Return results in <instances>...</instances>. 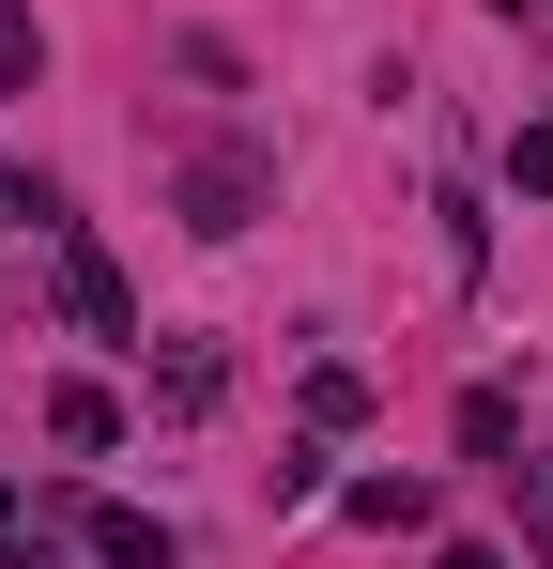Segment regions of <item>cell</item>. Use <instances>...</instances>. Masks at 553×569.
<instances>
[{
  "mask_svg": "<svg viewBox=\"0 0 553 569\" xmlns=\"http://www.w3.org/2000/svg\"><path fill=\"white\" fill-rule=\"evenodd\" d=\"M539 492H553V477H539Z\"/></svg>",
  "mask_w": 553,
  "mask_h": 569,
  "instance_id": "obj_14",
  "label": "cell"
},
{
  "mask_svg": "<svg viewBox=\"0 0 553 569\" xmlns=\"http://www.w3.org/2000/svg\"><path fill=\"white\" fill-rule=\"evenodd\" d=\"M0 231H16V186H0Z\"/></svg>",
  "mask_w": 553,
  "mask_h": 569,
  "instance_id": "obj_13",
  "label": "cell"
},
{
  "mask_svg": "<svg viewBox=\"0 0 553 569\" xmlns=\"http://www.w3.org/2000/svg\"><path fill=\"white\" fill-rule=\"evenodd\" d=\"M139 355H154V339H139ZM215 385H231L215 339H170V355H154V400H170V416H215Z\"/></svg>",
  "mask_w": 553,
  "mask_h": 569,
  "instance_id": "obj_4",
  "label": "cell"
},
{
  "mask_svg": "<svg viewBox=\"0 0 553 569\" xmlns=\"http://www.w3.org/2000/svg\"><path fill=\"white\" fill-rule=\"evenodd\" d=\"M92 569H184V539L154 508H92Z\"/></svg>",
  "mask_w": 553,
  "mask_h": 569,
  "instance_id": "obj_3",
  "label": "cell"
},
{
  "mask_svg": "<svg viewBox=\"0 0 553 569\" xmlns=\"http://www.w3.org/2000/svg\"><path fill=\"white\" fill-rule=\"evenodd\" d=\"M308 431H369V370H308Z\"/></svg>",
  "mask_w": 553,
  "mask_h": 569,
  "instance_id": "obj_9",
  "label": "cell"
},
{
  "mask_svg": "<svg viewBox=\"0 0 553 569\" xmlns=\"http://www.w3.org/2000/svg\"><path fill=\"white\" fill-rule=\"evenodd\" d=\"M507 447H523V416H507V400H492V385H476V400H461V462H492V477H523V462H507Z\"/></svg>",
  "mask_w": 553,
  "mask_h": 569,
  "instance_id": "obj_7",
  "label": "cell"
},
{
  "mask_svg": "<svg viewBox=\"0 0 553 569\" xmlns=\"http://www.w3.org/2000/svg\"><path fill=\"white\" fill-rule=\"evenodd\" d=\"M262 200H276V154H262V139H215V154H184V170H170V216L200 231V247H231Z\"/></svg>",
  "mask_w": 553,
  "mask_h": 569,
  "instance_id": "obj_1",
  "label": "cell"
},
{
  "mask_svg": "<svg viewBox=\"0 0 553 569\" xmlns=\"http://www.w3.org/2000/svg\"><path fill=\"white\" fill-rule=\"evenodd\" d=\"M446 569H507V555H492V539H446Z\"/></svg>",
  "mask_w": 553,
  "mask_h": 569,
  "instance_id": "obj_11",
  "label": "cell"
},
{
  "mask_svg": "<svg viewBox=\"0 0 553 569\" xmlns=\"http://www.w3.org/2000/svg\"><path fill=\"white\" fill-rule=\"evenodd\" d=\"M507 186H523V200H553V123H523V139H507Z\"/></svg>",
  "mask_w": 553,
  "mask_h": 569,
  "instance_id": "obj_10",
  "label": "cell"
},
{
  "mask_svg": "<svg viewBox=\"0 0 553 569\" xmlns=\"http://www.w3.org/2000/svg\"><path fill=\"white\" fill-rule=\"evenodd\" d=\"M47 247H62V308H78V339H123V355H139V292H123V262L92 247L78 216H47Z\"/></svg>",
  "mask_w": 553,
  "mask_h": 569,
  "instance_id": "obj_2",
  "label": "cell"
},
{
  "mask_svg": "<svg viewBox=\"0 0 553 569\" xmlns=\"http://www.w3.org/2000/svg\"><path fill=\"white\" fill-rule=\"evenodd\" d=\"M31 78H47V16H31V0H0V93H31Z\"/></svg>",
  "mask_w": 553,
  "mask_h": 569,
  "instance_id": "obj_8",
  "label": "cell"
},
{
  "mask_svg": "<svg viewBox=\"0 0 553 569\" xmlns=\"http://www.w3.org/2000/svg\"><path fill=\"white\" fill-rule=\"evenodd\" d=\"M339 508H354L369 539H415V523H431V477H354Z\"/></svg>",
  "mask_w": 553,
  "mask_h": 569,
  "instance_id": "obj_6",
  "label": "cell"
},
{
  "mask_svg": "<svg viewBox=\"0 0 553 569\" xmlns=\"http://www.w3.org/2000/svg\"><path fill=\"white\" fill-rule=\"evenodd\" d=\"M47 447H123V400H108V385H47Z\"/></svg>",
  "mask_w": 553,
  "mask_h": 569,
  "instance_id": "obj_5",
  "label": "cell"
},
{
  "mask_svg": "<svg viewBox=\"0 0 553 569\" xmlns=\"http://www.w3.org/2000/svg\"><path fill=\"white\" fill-rule=\"evenodd\" d=\"M0 539H16V477H0Z\"/></svg>",
  "mask_w": 553,
  "mask_h": 569,
  "instance_id": "obj_12",
  "label": "cell"
}]
</instances>
